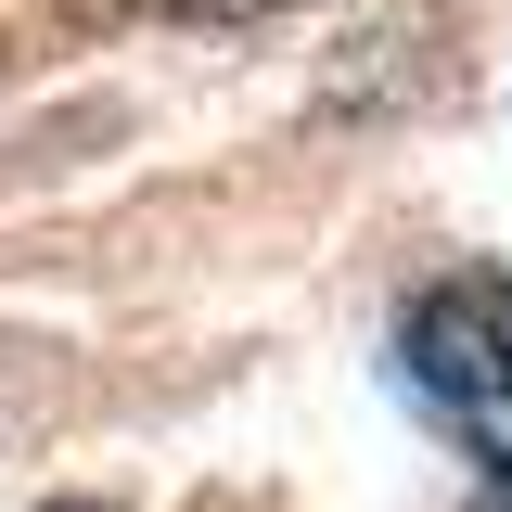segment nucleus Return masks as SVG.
<instances>
[{"label":"nucleus","mask_w":512,"mask_h":512,"mask_svg":"<svg viewBox=\"0 0 512 512\" xmlns=\"http://www.w3.org/2000/svg\"><path fill=\"white\" fill-rule=\"evenodd\" d=\"M397 359H410V397L474 448L487 512H512V269H461L436 295H410Z\"/></svg>","instance_id":"1"},{"label":"nucleus","mask_w":512,"mask_h":512,"mask_svg":"<svg viewBox=\"0 0 512 512\" xmlns=\"http://www.w3.org/2000/svg\"><path fill=\"white\" fill-rule=\"evenodd\" d=\"M128 13H167V26H269L295 0H128Z\"/></svg>","instance_id":"2"},{"label":"nucleus","mask_w":512,"mask_h":512,"mask_svg":"<svg viewBox=\"0 0 512 512\" xmlns=\"http://www.w3.org/2000/svg\"><path fill=\"white\" fill-rule=\"evenodd\" d=\"M39 512H103V500H39Z\"/></svg>","instance_id":"3"}]
</instances>
